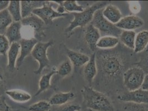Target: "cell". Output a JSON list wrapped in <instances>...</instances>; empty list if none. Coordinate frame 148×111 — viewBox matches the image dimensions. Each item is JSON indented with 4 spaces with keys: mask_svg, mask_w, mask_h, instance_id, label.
I'll return each mask as SVG.
<instances>
[{
    "mask_svg": "<svg viewBox=\"0 0 148 111\" xmlns=\"http://www.w3.org/2000/svg\"><path fill=\"white\" fill-rule=\"evenodd\" d=\"M7 10L12 17L13 22H21L22 17L21 1H10Z\"/></svg>",
    "mask_w": 148,
    "mask_h": 111,
    "instance_id": "7402d4cb",
    "label": "cell"
},
{
    "mask_svg": "<svg viewBox=\"0 0 148 111\" xmlns=\"http://www.w3.org/2000/svg\"><path fill=\"white\" fill-rule=\"evenodd\" d=\"M48 3V1H21V6L22 19L30 16L34 9L42 7Z\"/></svg>",
    "mask_w": 148,
    "mask_h": 111,
    "instance_id": "4fadbf2b",
    "label": "cell"
},
{
    "mask_svg": "<svg viewBox=\"0 0 148 111\" xmlns=\"http://www.w3.org/2000/svg\"><path fill=\"white\" fill-rule=\"evenodd\" d=\"M13 22L12 17L7 9L0 12V32L6 31L7 28Z\"/></svg>",
    "mask_w": 148,
    "mask_h": 111,
    "instance_id": "484cf974",
    "label": "cell"
},
{
    "mask_svg": "<svg viewBox=\"0 0 148 111\" xmlns=\"http://www.w3.org/2000/svg\"><path fill=\"white\" fill-rule=\"evenodd\" d=\"M75 96V94L73 92L58 93L54 94L48 102L51 105H62L74 99Z\"/></svg>",
    "mask_w": 148,
    "mask_h": 111,
    "instance_id": "d6986e66",
    "label": "cell"
},
{
    "mask_svg": "<svg viewBox=\"0 0 148 111\" xmlns=\"http://www.w3.org/2000/svg\"><path fill=\"white\" fill-rule=\"evenodd\" d=\"M56 74H57V70H52L48 74H44L40 77L39 82V89L36 93L35 96H38L41 93L49 88L51 78Z\"/></svg>",
    "mask_w": 148,
    "mask_h": 111,
    "instance_id": "603a6c76",
    "label": "cell"
},
{
    "mask_svg": "<svg viewBox=\"0 0 148 111\" xmlns=\"http://www.w3.org/2000/svg\"><path fill=\"white\" fill-rule=\"evenodd\" d=\"M72 65V63L69 60L62 62L57 69V74L62 77L67 76L70 74L73 71Z\"/></svg>",
    "mask_w": 148,
    "mask_h": 111,
    "instance_id": "83f0119b",
    "label": "cell"
},
{
    "mask_svg": "<svg viewBox=\"0 0 148 111\" xmlns=\"http://www.w3.org/2000/svg\"><path fill=\"white\" fill-rule=\"evenodd\" d=\"M148 44V31H140L136 35L134 52L139 53L146 48Z\"/></svg>",
    "mask_w": 148,
    "mask_h": 111,
    "instance_id": "44dd1931",
    "label": "cell"
},
{
    "mask_svg": "<svg viewBox=\"0 0 148 111\" xmlns=\"http://www.w3.org/2000/svg\"><path fill=\"white\" fill-rule=\"evenodd\" d=\"M81 93L87 108L96 111H114L111 101L102 93L91 87H85L81 90Z\"/></svg>",
    "mask_w": 148,
    "mask_h": 111,
    "instance_id": "7a4b0ae2",
    "label": "cell"
},
{
    "mask_svg": "<svg viewBox=\"0 0 148 111\" xmlns=\"http://www.w3.org/2000/svg\"><path fill=\"white\" fill-rule=\"evenodd\" d=\"M130 10L133 13H138L140 10V6L137 2H132L131 5L130 6Z\"/></svg>",
    "mask_w": 148,
    "mask_h": 111,
    "instance_id": "836d02e7",
    "label": "cell"
},
{
    "mask_svg": "<svg viewBox=\"0 0 148 111\" xmlns=\"http://www.w3.org/2000/svg\"><path fill=\"white\" fill-rule=\"evenodd\" d=\"M81 107L77 104H68L62 105L56 111H80Z\"/></svg>",
    "mask_w": 148,
    "mask_h": 111,
    "instance_id": "1f68e13d",
    "label": "cell"
},
{
    "mask_svg": "<svg viewBox=\"0 0 148 111\" xmlns=\"http://www.w3.org/2000/svg\"><path fill=\"white\" fill-rule=\"evenodd\" d=\"M64 1H53V2L56 3L57 4H58L59 5H63V3H64Z\"/></svg>",
    "mask_w": 148,
    "mask_h": 111,
    "instance_id": "ab89813d",
    "label": "cell"
},
{
    "mask_svg": "<svg viewBox=\"0 0 148 111\" xmlns=\"http://www.w3.org/2000/svg\"><path fill=\"white\" fill-rule=\"evenodd\" d=\"M20 44L19 42L13 43L11 44L7 52L8 65L7 67L11 71H14L16 69V63L20 52Z\"/></svg>",
    "mask_w": 148,
    "mask_h": 111,
    "instance_id": "e0dca14e",
    "label": "cell"
},
{
    "mask_svg": "<svg viewBox=\"0 0 148 111\" xmlns=\"http://www.w3.org/2000/svg\"><path fill=\"white\" fill-rule=\"evenodd\" d=\"M119 43L117 37L103 36L101 37L97 43V47L102 49H111L115 47Z\"/></svg>",
    "mask_w": 148,
    "mask_h": 111,
    "instance_id": "cb8c5ba5",
    "label": "cell"
},
{
    "mask_svg": "<svg viewBox=\"0 0 148 111\" xmlns=\"http://www.w3.org/2000/svg\"><path fill=\"white\" fill-rule=\"evenodd\" d=\"M53 44V41L50 40L47 42H38L34 46L31 55L39 63V67L34 71V74H41L44 69L49 65V60L47 55V51Z\"/></svg>",
    "mask_w": 148,
    "mask_h": 111,
    "instance_id": "5b68a950",
    "label": "cell"
},
{
    "mask_svg": "<svg viewBox=\"0 0 148 111\" xmlns=\"http://www.w3.org/2000/svg\"><path fill=\"white\" fill-rule=\"evenodd\" d=\"M140 66L142 67L140 68L143 69L145 73L146 72L148 73V55L142 61Z\"/></svg>",
    "mask_w": 148,
    "mask_h": 111,
    "instance_id": "e575fe53",
    "label": "cell"
},
{
    "mask_svg": "<svg viewBox=\"0 0 148 111\" xmlns=\"http://www.w3.org/2000/svg\"><path fill=\"white\" fill-rule=\"evenodd\" d=\"M65 49L69 61L75 67L85 66L90 60V57L86 55L69 49L66 47Z\"/></svg>",
    "mask_w": 148,
    "mask_h": 111,
    "instance_id": "9a60e30c",
    "label": "cell"
},
{
    "mask_svg": "<svg viewBox=\"0 0 148 111\" xmlns=\"http://www.w3.org/2000/svg\"><path fill=\"white\" fill-rule=\"evenodd\" d=\"M97 72V67L96 60V53H94L90 56L89 61L85 65L84 68V76L90 85L92 83Z\"/></svg>",
    "mask_w": 148,
    "mask_h": 111,
    "instance_id": "2e32d148",
    "label": "cell"
},
{
    "mask_svg": "<svg viewBox=\"0 0 148 111\" xmlns=\"http://www.w3.org/2000/svg\"><path fill=\"white\" fill-rule=\"evenodd\" d=\"M21 22L22 26L30 28L34 33L38 35L43 33L44 26L45 25L41 19L33 14L22 19Z\"/></svg>",
    "mask_w": 148,
    "mask_h": 111,
    "instance_id": "8fae6325",
    "label": "cell"
},
{
    "mask_svg": "<svg viewBox=\"0 0 148 111\" xmlns=\"http://www.w3.org/2000/svg\"><path fill=\"white\" fill-rule=\"evenodd\" d=\"M101 36L99 30L93 25L91 23L87 25L85 38L90 49L95 50L96 49L97 43Z\"/></svg>",
    "mask_w": 148,
    "mask_h": 111,
    "instance_id": "5bb4252c",
    "label": "cell"
},
{
    "mask_svg": "<svg viewBox=\"0 0 148 111\" xmlns=\"http://www.w3.org/2000/svg\"><path fill=\"white\" fill-rule=\"evenodd\" d=\"M121 101L138 104H148V91L139 88L134 91H128L118 97Z\"/></svg>",
    "mask_w": 148,
    "mask_h": 111,
    "instance_id": "ba28073f",
    "label": "cell"
},
{
    "mask_svg": "<svg viewBox=\"0 0 148 111\" xmlns=\"http://www.w3.org/2000/svg\"><path fill=\"white\" fill-rule=\"evenodd\" d=\"M48 4L49 3L42 7L34 9L32 12V14L36 15L41 19L45 25L51 24L54 19L65 17L69 15L68 13L60 14L57 12L56 10H54Z\"/></svg>",
    "mask_w": 148,
    "mask_h": 111,
    "instance_id": "52a82bcc",
    "label": "cell"
},
{
    "mask_svg": "<svg viewBox=\"0 0 148 111\" xmlns=\"http://www.w3.org/2000/svg\"><path fill=\"white\" fill-rule=\"evenodd\" d=\"M123 111H148V108L144 104L127 102L124 106Z\"/></svg>",
    "mask_w": 148,
    "mask_h": 111,
    "instance_id": "4dcf8cb0",
    "label": "cell"
},
{
    "mask_svg": "<svg viewBox=\"0 0 148 111\" xmlns=\"http://www.w3.org/2000/svg\"><path fill=\"white\" fill-rule=\"evenodd\" d=\"M107 5V1H99L85 9L81 12L74 13V19L70 22L69 26L65 29V32L69 33L77 27H84L90 24L92 21L95 13L97 10L103 8Z\"/></svg>",
    "mask_w": 148,
    "mask_h": 111,
    "instance_id": "3957f363",
    "label": "cell"
},
{
    "mask_svg": "<svg viewBox=\"0 0 148 111\" xmlns=\"http://www.w3.org/2000/svg\"><path fill=\"white\" fill-rule=\"evenodd\" d=\"M49 102L46 101H40L31 105L29 107V111H49L51 108Z\"/></svg>",
    "mask_w": 148,
    "mask_h": 111,
    "instance_id": "f1b7e54d",
    "label": "cell"
},
{
    "mask_svg": "<svg viewBox=\"0 0 148 111\" xmlns=\"http://www.w3.org/2000/svg\"><path fill=\"white\" fill-rule=\"evenodd\" d=\"M37 43L38 41L36 38H22L19 42L21 48L18 58L16 63V68H19L21 66L25 58L31 54Z\"/></svg>",
    "mask_w": 148,
    "mask_h": 111,
    "instance_id": "9c48e42d",
    "label": "cell"
},
{
    "mask_svg": "<svg viewBox=\"0 0 148 111\" xmlns=\"http://www.w3.org/2000/svg\"><path fill=\"white\" fill-rule=\"evenodd\" d=\"M63 6L69 12H81L84 11V7L77 3L76 1H64Z\"/></svg>",
    "mask_w": 148,
    "mask_h": 111,
    "instance_id": "4316f807",
    "label": "cell"
},
{
    "mask_svg": "<svg viewBox=\"0 0 148 111\" xmlns=\"http://www.w3.org/2000/svg\"><path fill=\"white\" fill-rule=\"evenodd\" d=\"M0 78H1V80H3V77H2V76L1 74H0Z\"/></svg>",
    "mask_w": 148,
    "mask_h": 111,
    "instance_id": "60d3db41",
    "label": "cell"
},
{
    "mask_svg": "<svg viewBox=\"0 0 148 111\" xmlns=\"http://www.w3.org/2000/svg\"><path fill=\"white\" fill-rule=\"evenodd\" d=\"M11 44L5 35L0 33V55H5L10 49Z\"/></svg>",
    "mask_w": 148,
    "mask_h": 111,
    "instance_id": "f546056e",
    "label": "cell"
},
{
    "mask_svg": "<svg viewBox=\"0 0 148 111\" xmlns=\"http://www.w3.org/2000/svg\"><path fill=\"white\" fill-rule=\"evenodd\" d=\"M102 11L103 8L95 13L91 24L99 30L101 36L119 37L123 30L105 18Z\"/></svg>",
    "mask_w": 148,
    "mask_h": 111,
    "instance_id": "277c9868",
    "label": "cell"
},
{
    "mask_svg": "<svg viewBox=\"0 0 148 111\" xmlns=\"http://www.w3.org/2000/svg\"><path fill=\"white\" fill-rule=\"evenodd\" d=\"M5 93L13 101L19 103L27 102L32 99V96L29 93L19 89L7 90Z\"/></svg>",
    "mask_w": 148,
    "mask_h": 111,
    "instance_id": "ffe728a7",
    "label": "cell"
},
{
    "mask_svg": "<svg viewBox=\"0 0 148 111\" xmlns=\"http://www.w3.org/2000/svg\"><path fill=\"white\" fill-rule=\"evenodd\" d=\"M56 11L60 14H64V13H66L65 12L66 11L63 6V5H59L56 10Z\"/></svg>",
    "mask_w": 148,
    "mask_h": 111,
    "instance_id": "74e56055",
    "label": "cell"
},
{
    "mask_svg": "<svg viewBox=\"0 0 148 111\" xmlns=\"http://www.w3.org/2000/svg\"><path fill=\"white\" fill-rule=\"evenodd\" d=\"M22 27L21 22H13L5 31V36L10 44L19 42L22 39Z\"/></svg>",
    "mask_w": 148,
    "mask_h": 111,
    "instance_id": "7c38bea8",
    "label": "cell"
},
{
    "mask_svg": "<svg viewBox=\"0 0 148 111\" xmlns=\"http://www.w3.org/2000/svg\"><path fill=\"white\" fill-rule=\"evenodd\" d=\"M2 80L0 78V96H2L3 92V83Z\"/></svg>",
    "mask_w": 148,
    "mask_h": 111,
    "instance_id": "f35d334b",
    "label": "cell"
},
{
    "mask_svg": "<svg viewBox=\"0 0 148 111\" xmlns=\"http://www.w3.org/2000/svg\"><path fill=\"white\" fill-rule=\"evenodd\" d=\"M10 3V1H0V12L6 10Z\"/></svg>",
    "mask_w": 148,
    "mask_h": 111,
    "instance_id": "d590c367",
    "label": "cell"
},
{
    "mask_svg": "<svg viewBox=\"0 0 148 111\" xmlns=\"http://www.w3.org/2000/svg\"><path fill=\"white\" fill-rule=\"evenodd\" d=\"M136 37V33L134 31L123 30L119 36V39L127 47L134 49Z\"/></svg>",
    "mask_w": 148,
    "mask_h": 111,
    "instance_id": "d4e9b609",
    "label": "cell"
},
{
    "mask_svg": "<svg viewBox=\"0 0 148 111\" xmlns=\"http://www.w3.org/2000/svg\"><path fill=\"white\" fill-rule=\"evenodd\" d=\"M140 88H142L143 90L148 91V74H145L143 83L142 84V86Z\"/></svg>",
    "mask_w": 148,
    "mask_h": 111,
    "instance_id": "8d00e7d4",
    "label": "cell"
},
{
    "mask_svg": "<svg viewBox=\"0 0 148 111\" xmlns=\"http://www.w3.org/2000/svg\"><path fill=\"white\" fill-rule=\"evenodd\" d=\"M10 107L7 104L5 98L0 96V111H10Z\"/></svg>",
    "mask_w": 148,
    "mask_h": 111,
    "instance_id": "d6a6232c",
    "label": "cell"
},
{
    "mask_svg": "<svg viewBox=\"0 0 148 111\" xmlns=\"http://www.w3.org/2000/svg\"><path fill=\"white\" fill-rule=\"evenodd\" d=\"M102 13L105 18L113 24H117L122 19V15L117 7L108 5L103 9Z\"/></svg>",
    "mask_w": 148,
    "mask_h": 111,
    "instance_id": "ac0fdd59",
    "label": "cell"
},
{
    "mask_svg": "<svg viewBox=\"0 0 148 111\" xmlns=\"http://www.w3.org/2000/svg\"><path fill=\"white\" fill-rule=\"evenodd\" d=\"M144 24V22L141 18L135 15H130L123 17L116 26L122 30L133 31L141 27Z\"/></svg>",
    "mask_w": 148,
    "mask_h": 111,
    "instance_id": "30bf717a",
    "label": "cell"
},
{
    "mask_svg": "<svg viewBox=\"0 0 148 111\" xmlns=\"http://www.w3.org/2000/svg\"><path fill=\"white\" fill-rule=\"evenodd\" d=\"M145 73L139 67H132L123 74L124 85L129 91H134L141 88Z\"/></svg>",
    "mask_w": 148,
    "mask_h": 111,
    "instance_id": "8992f818",
    "label": "cell"
},
{
    "mask_svg": "<svg viewBox=\"0 0 148 111\" xmlns=\"http://www.w3.org/2000/svg\"><path fill=\"white\" fill-rule=\"evenodd\" d=\"M107 51L98 56L96 54L97 67L106 76L113 78L121 74L123 67V61L117 53Z\"/></svg>",
    "mask_w": 148,
    "mask_h": 111,
    "instance_id": "6da1fadb",
    "label": "cell"
}]
</instances>
